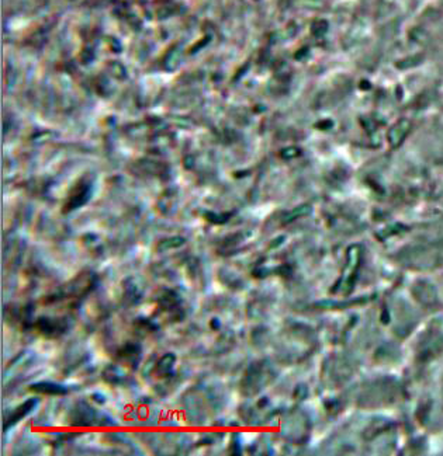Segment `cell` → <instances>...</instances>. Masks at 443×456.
<instances>
[{
	"instance_id": "obj_1",
	"label": "cell",
	"mask_w": 443,
	"mask_h": 456,
	"mask_svg": "<svg viewBox=\"0 0 443 456\" xmlns=\"http://www.w3.org/2000/svg\"><path fill=\"white\" fill-rule=\"evenodd\" d=\"M31 390L40 392V393H45V394H64L66 393V389L62 386H57L54 383H38L31 386Z\"/></svg>"
}]
</instances>
